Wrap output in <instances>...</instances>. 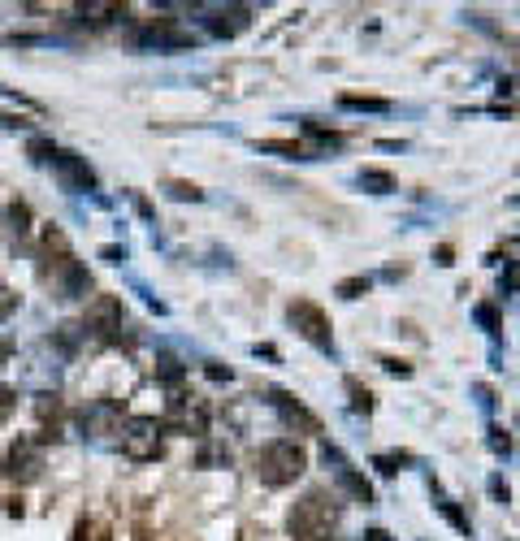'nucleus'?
Here are the masks:
<instances>
[{"label": "nucleus", "mask_w": 520, "mask_h": 541, "mask_svg": "<svg viewBox=\"0 0 520 541\" xmlns=\"http://www.w3.org/2000/svg\"><path fill=\"white\" fill-rule=\"evenodd\" d=\"M304 451H299L295 442H269L265 451L256 455V477L265 481V485H286V481H295L299 472H304Z\"/></svg>", "instance_id": "1"}, {"label": "nucleus", "mask_w": 520, "mask_h": 541, "mask_svg": "<svg viewBox=\"0 0 520 541\" xmlns=\"http://www.w3.org/2000/svg\"><path fill=\"white\" fill-rule=\"evenodd\" d=\"M330 529H334V507L325 503L321 494H308L304 503L291 511V533L299 541H325Z\"/></svg>", "instance_id": "2"}, {"label": "nucleus", "mask_w": 520, "mask_h": 541, "mask_svg": "<svg viewBox=\"0 0 520 541\" xmlns=\"http://www.w3.org/2000/svg\"><path fill=\"white\" fill-rule=\"evenodd\" d=\"M39 468H44V459H39V446L35 442H13L9 455H5V477L9 481H35Z\"/></svg>", "instance_id": "3"}, {"label": "nucleus", "mask_w": 520, "mask_h": 541, "mask_svg": "<svg viewBox=\"0 0 520 541\" xmlns=\"http://www.w3.org/2000/svg\"><path fill=\"white\" fill-rule=\"evenodd\" d=\"M291 321H295L299 334L312 338L317 347H330V325H325V316H321L317 303H291Z\"/></svg>", "instance_id": "4"}, {"label": "nucleus", "mask_w": 520, "mask_h": 541, "mask_svg": "<svg viewBox=\"0 0 520 541\" xmlns=\"http://www.w3.org/2000/svg\"><path fill=\"white\" fill-rule=\"evenodd\" d=\"M122 446L130 459L156 455V420H130V429L122 433Z\"/></svg>", "instance_id": "5"}, {"label": "nucleus", "mask_w": 520, "mask_h": 541, "mask_svg": "<svg viewBox=\"0 0 520 541\" xmlns=\"http://www.w3.org/2000/svg\"><path fill=\"white\" fill-rule=\"evenodd\" d=\"M52 165H57V174H61L65 187H78V191L91 187V169L78 161L74 152H52Z\"/></svg>", "instance_id": "6"}, {"label": "nucleus", "mask_w": 520, "mask_h": 541, "mask_svg": "<svg viewBox=\"0 0 520 541\" xmlns=\"http://www.w3.org/2000/svg\"><path fill=\"white\" fill-rule=\"evenodd\" d=\"M87 316H91V321H96L100 329H117V325H122V303L104 295V299L91 303V312H87Z\"/></svg>", "instance_id": "7"}, {"label": "nucleus", "mask_w": 520, "mask_h": 541, "mask_svg": "<svg viewBox=\"0 0 520 541\" xmlns=\"http://www.w3.org/2000/svg\"><path fill=\"white\" fill-rule=\"evenodd\" d=\"M13 303H18V295H13V290H9L5 282H0V321H5V316L13 312Z\"/></svg>", "instance_id": "8"}, {"label": "nucleus", "mask_w": 520, "mask_h": 541, "mask_svg": "<svg viewBox=\"0 0 520 541\" xmlns=\"http://www.w3.org/2000/svg\"><path fill=\"white\" fill-rule=\"evenodd\" d=\"M5 217L13 221V230H18V234L26 230V208H22V204H9V213H5Z\"/></svg>", "instance_id": "9"}, {"label": "nucleus", "mask_w": 520, "mask_h": 541, "mask_svg": "<svg viewBox=\"0 0 520 541\" xmlns=\"http://www.w3.org/2000/svg\"><path fill=\"white\" fill-rule=\"evenodd\" d=\"M13 412V390H5V386H0V420H5Z\"/></svg>", "instance_id": "10"}, {"label": "nucleus", "mask_w": 520, "mask_h": 541, "mask_svg": "<svg viewBox=\"0 0 520 541\" xmlns=\"http://www.w3.org/2000/svg\"><path fill=\"white\" fill-rule=\"evenodd\" d=\"M364 182H369V187H382V191L390 187V178H386V174H373V169H369V174H364Z\"/></svg>", "instance_id": "11"}, {"label": "nucleus", "mask_w": 520, "mask_h": 541, "mask_svg": "<svg viewBox=\"0 0 520 541\" xmlns=\"http://www.w3.org/2000/svg\"><path fill=\"white\" fill-rule=\"evenodd\" d=\"M364 286H369V282H360V277H356V282H343V286H338V290H343L347 299H356V290H364Z\"/></svg>", "instance_id": "12"}, {"label": "nucleus", "mask_w": 520, "mask_h": 541, "mask_svg": "<svg viewBox=\"0 0 520 541\" xmlns=\"http://www.w3.org/2000/svg\"><path fill=\"white\" fill-rule=\"evenodd\" d=\"M5 355H9V347H5V342H0V360H5Z\"/></svg>", "instance_id": "13"}]
</instances>
